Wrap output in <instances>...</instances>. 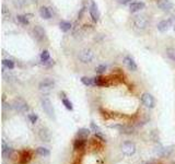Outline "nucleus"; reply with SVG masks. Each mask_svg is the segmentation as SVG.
<instances>
[{"label":"nucleus","mask_w":175,"mask_h":164,"mask_svg":"<svg viewBox=\"0 0 175 164\" xmlns=\"http://www.w3.org/2000/svg\"><path fill=\"white\" fill-rule=\"evenodd\" d=\"M149 25V20H148L146 14H137L134 16L133 22H131V28H133L134 32L137 34H142L146 32Z\"/></svg>","instance_id":"obj_1"},{"label":"nucleus","mask_w":175,"mask_h":164,"mask_svg":"<svg viewBox=\"0 0 175 164\" xmlns=\"http://www.w3.org/2000/svg\"><path fill=\"white\" fill-rule=\"evenodd\" d=\"M78 59L80 63L84 65H90L94 61L95 59V53L91 48H83L78 54Z\"/></svg>","instance_id":"obj_2"},{"label":"nucleus","mask_w":175,"mask_h":164,"mask_svg":"<svg viewBox=\"0 0 175 164\" xmlns=\"http://www.w3.org/2000/svg\"><path fill=\"white\" fill-rule=\"evenodd\" d=\"M41 105H42L43 110L45 112V114L47 115L48 117L52 118V119H55V110L54 106H53V103L47 96H44L41 100Z\"/></svg>","instance_id":"obj_3"},{"label":"nucleus","mask_w":175,"mask_h":164,"mask_svg":"<svg viewBox=\"0 0 175 164\" xmlns=\"http://www.w3.org/2000/svg\"><path fill=\"white\" fill-rule=\"evenodd\" d=\"M12 107L19 113H26L28 112L30 107H28V104L26 103V101L22 97H17L13 100V103H12Z\"/></svg>","instance_id":"obj_4"},{"label":"nucleus","mask_w":175,"mask_h":164,"mask_svg":"<svg viewBox=\"0 0 175 164\" xmlns=\"http://www.w3.org/2000/svg\"><path fill=\"white\" fill-rule=\"evenodd\" d=\"M55 87V81L50 78H46L43 81L40 82L38 84V89H40L41 92H44V93H47L50 90H53Z\"/></svg>","instance_id":"obj_5"},{"label":"nucleus","mask_w":175,"mask_h":164,"mask_svg":"<svg viewBox=\"0 0 175 164\" xmlns=\"http://www.w3.org/2000/svg\"><path fill=\"white\" fill-rule=\"evenodd\" d=\"M121 150L125 155L130 157V155L135 154L136 145H135V143L131 142V141H126V142H124L123 145H121Z\"/></svg>","instance_id":"obj_6"},{"label":"nucleus","mask_w":175,"mask_h":164,"mask_svg":"<svg viewBox=\"0 0 175 164\" xmlns=\"http://www.w3.org/2000/svg\"><path fill=\"white\" fill-rule=\"evenodd\" d=\"M141 102L146 107L153 108L156 106V100L150 93H143L141 96Z\"/></svg>","instance_id":"obj_7"},{"label":"nucleus","mask_w":175,"mask_h":164,"mask_svg":"<svg viewBox=\"0 0 175 164\" xmlns=\"http://www.w3.org/2000/svg\"><path fill=\"white\" fill-rule=\"evenodd\" d=\"M33 34H34V37L37 42H43L44 38L46 37V32L45 30L42 28L41 25H35L33 28Z\"/></svg>","instance_id":"obj_8"},{"label":"nucleus","mask_w":175,"mask_h":164,"mask_svg":"<svg viewBox=\"0 0 175 164\" xmlns=\"http://www.w3.org/2000/svg\"><path fill=\"white\" fill-rule=\"evenodd\" d=\"M32 159V153L28 150H23L20 152L18 157V163L19 164H28Z\"/></svg>","instance_id":"obj_9"},{"label":"nucleus","mask_w":175,"mask_h":164,"mask_svg":"<svg viewBox=\"0 0 175 164\" xmlns=\"http://www.w3.org/2000/svg\"><path fill=\"white\" fill-rule=\"evenodd\" d=\"M38 137L42 141H46V142H49L52 140V134H50V131L48 128L46 127H42L40 128L38 130Z\"/></svg>","instance_id":"obj_10"},{"label":"nucleus","mask_w":175,"mask_h":164,"mask_svg":"<svg viewBox=\"0 0 175 164\" xmlns=\"http://www.w3.org/2000/svg\"><path fill=\"white\" fill-rule=\"evenodd\" d=\"M90 15L91 19L93 20V22H97L100 20V11L99 8H97V5L95 3V1H91L90 5Z\"/></svg>","instance_id":"obj_11"},{"label":"nucleus","mask_w":175,"mask_h":164,"mask_svg":"<svg viewBox=\"0 0 175 164\" xmlns=\"http://www.w3.org/2000/svg\"><path fill=\"white\" fill-rule=\"evenodd\" d=\"M124 63H125L126 67H127L130 71H137L138 70L137 63H136L135 59H134L131 56H125L124 57Z\"/></svg>","instance_id":"obj_12"},{"label":"nucleus","mask_w":175,"mask_h":164,"mask_svg":"<svg viewBox=\"0 0 175 164\" xmlns=\"http://www.w3.org/2000/svg\"><path fill=\"white\" fill-rule=\"evenodd\" d=\"M158 7L164 12H170L173 9V3L170 0H159L158 1Z\"/></svg>","instance_id":"obj_13"},{"label":"nucleus","mask_w":175,"mask_h":164,"mask_svg":"<svg viewBox=\"0 0 175 164\" xmlns=\"http://www.w3.org/2000/svg\"><path fill=\"white\" fill-rule=\"evenodd\" d=\"M12 152H13L12 148L10 147L5 140H2V142H1V154H2V157L6 158V159H7V158H10L12 154Z\"/></svg>","instance_id":"obj_14"},{"label":"nucleus","mask_w":175,"mask_h":164,"mask_svg":"<svg viewBox=\"0 0 175 164\" xmlns=\"http://www.w3.org/2000/svg\"><path fill=\"white\" fill-rule=\"evenodd\" d=\"M146 5L142 1H133V2L129 5V11L131 13H136V12L140 11V10L144 9Z\"/></svg>","instance_id":"obj_15"},{"label":"nucleus","mask_w":175,"mask_h":164,"mask_svg":"<svg viewBox=\"0 0 175 164\" xmlns=\"http://www.w3.org/2000/svg\"><path fill=\"white\" fill-rule=\"evenodd\" d=\"M172 151H173V147H168V148L159 147L156 148V153L159 157H169V155L172 153Z\"/></svg>","instance_id":"obj_16"},{"label":"nucleus","mask_w":175,"mask_h":164,"mask_svg":"<svg viewBox=\"0 0 175 164\" xmlns=\"http://www.w3.org/2000/svg\"><path fill=\"white\" fill-rule=\"evenodd\" d=\"M170 26H171V20H163V21L159 22L156 28H158V30L160 31V32L164 33L170 28Z\"/></svg>","instance_id":"obj_17"},{"label":"nucleus","mask_w":175,"mask_h":164,"mask_svg":"<svg viewBox=\"0 0 175 164\" xmlns=\"http://www.w3.org/2000/svg\"><path fill=\"white\" fill-rule=\"evenodd\" d=\"M40 14L43 19L45 20H49L52 18V11H50V9L47 7H44V6L40 9Z\"/></svg>","instance_id":"obj_18"},{"label":"nucleus","mask_w":175,"mask_h":164,"mask_svg":"<svg viewBox=\"0 0 175 164\" xmlns=\"http://www.w3.org/2000/svg\"><path fill=\"white\" fill-rule=\"evenodd\" d=\"M115 128H118L121 132L126 135H131L134 132V127L131 126H128V125H123V126H113Z\"/></svg>","instance_id":"obj_19"},{"label":"nucleus","mask_w":175,"mask_h":164,"mask_svg":"<svg viewBox=\"0 0 175 164\" xmlns=\"http://www.w3.org/2000/svg\"><path fill=\"white\" fill-rule=\"evenodd\" d=\"M93 79H94V85H97V87H105V85H107V79L103 78L102 76L95 77Z\"/></svg>","instance_id":"obj_20"},{"label":"nucleus","mask_w":175,"mask_h":164,"mask_svg":"<svg viewBox=\"0 0 175 164\" xmlns=\"http://www.w3.org/2000/svg\"><path fill=\"white\" fill-rule=\"evenodd\" d=\"M89 136H90V129L88 128H81L77 132V137L80 139H87Z\"/></svg>","instance_id":"obj_21"},{"label":"nucleus","mask_w":175,"mask_h":164,"mask_svg":"<svg viewBox=\"0 0 175 164\" xmlns=\"http://www.w3.org/2000/svg\"><path fill=\"white\" fill-rule=\"evenodd\" d=\"M2 66H3V68L8 69V70H12V69H14V67H15L14 61L11 60V59H3Z\"/></svg>","instance_id":"obj_22"},{"label":"nucleus","mask_w":175,"mask_h":164,"mask_svg":"<svg viewBox=\"0 0 175 164\" xmlns=\"http://www.w3.org/2000/svg\"><path fill=\"white\" fill-rule=\"evenodd\" d=\"M40 58H41V61H42V63H44V65H45V63H47L48 60H50L49 52H48V50H43L42 54H41V56H40Z\"/></svg>","instance_id":"obj_23"},{"label":"nucleus","mask_w":175,"mask_h":164,"mask_svg":"<svg viewBox=\"0 0 175 164\" xmlns=\"http://www.w3.org/2000/svg\"><path fill=\"white\" fill-rule=\"evenodd\" d=\"M36 152H37V154L41 155V157H49V154H50L49 150L44 147L37 148V149H36Z\"/></svg>","instance_id":"obj_24"},{"label":"nucleus","mask_w":175,"mask_h":164,"mask_svg":"<svg viewBox=\"0 0 175 164\" xmlns=\"http://www.w3.org/2000/svg\"><path fill=\"white\" fill-rule=\"evenodd\" d=\"M59 28H60V30L62 31V32H68V31H70V28H71V23L70 22H68V21H62L59 23Z\"/></svg>","instance_id":"obj_25"},{"label":"nucleus","mask_w":175,"mask_h":164,"mask_svg":"<svg viewBox=\"0 0 175 164\" xmlns=\"http://www.w3.org/2000/svg\"><path fill=\"white\" fill-rule=\"evenodd\" d=\"M81 82L87 87H92L94 85V79L93 78H88V77H82L81 78Z\"/></svg>","instance_id":"obj_26"},{"label":"nucleus","mask_w":175,"mask_h":164,"mask_svg":"<svg viewBox=\"0 0 175 164\" xmlns=\"http://www.w3.org/2000/svg\"><path fill=\"white\" fill-rule=\"evenodd\" d=\"M84 145H85V140H84V139H80V138L77 139V140L75 141V143H74V148L76 149V150L82 149Z\"/></svg>","instance_id":"obj_27"},{"label":"nucleus","mask_w":175,"mask_h":164,"mask_svg":"<svg viewBox=\"0 0 175 164\" xmlns=\"http://www.w3.org/2000/svg\"><path fill=\"white\" fill-rule=\"evenodd\" d=\"M17 20L22 24V25H28V23H30V21H28V15L19 14V15L17 16Z\"/></svg>","instance_id":"obj_28"},{"label":"nucleus","mask_w":175,"mask_h":164,"mask_svg":"<svg viewBox=\"0 0 175 164\" xmlns=\"http://www.w3.org/2000/svg\"><path fill=\"white\" fill-rule=\"evenodd\" d=\"M25 3H26L25 0H13V6L17 8V9H22V8H24Z\"/></svg>","instance_id":"obj_29"},{"label":"nucleus","mask_w":175,"mask_h":164,"mask_svg":"<svg viewBox=\"0 0 175 164\" xmlns=\"http://www.w3.org/2000/svg\"><path fill=\"white\" fill-rule=\"evenodd\" d=\"M62 104L65 105V107L67 108V110H74V106H72V103H71L70 101H69L67 97H62Z\"/></svg>","instance_id":"obj_30"},{"label":"nucleus","mask_w":175,"mask_h":164,"mask_svg":"<svg viewBox=\"0 0 175 164\" xmlns=\"http://www.w3.org/2000/svg\"><path fill=\"white\" fill-rule=\"evenodd\" d=\"M166 55L171 60L175 63V48H168L166 49Z\"/></svg>","instance_id":"obj_31"},{"label":"nucleus","mask_w":175,"mask_h":164,"mask_svg":"<svg viewBox=\"0 0 175 164\" xmlns=\"http://www.w3.org/2000/svg\"><path fill=\"white\" fill-rule=\"evenodd\" d=\"M105 70H106V66L105 65H100L95 68V71H96L97 75H102V73H104Z\"/></svg>","instance_id":"obj_32"},{"label":"nucleus","mask_w":175,"mask_h":164,"mask_svg":"<svg viewBox=\"0 0 175 164\" xmlns=\"http://www.w3.org/2000/svg\"><path fill=\"white\" fill-rule=\"evenodd\" d=\"M2 75H3V79H5L6 81H8V82H12V81H13L14 76L9 75V73H6L5 71H3V72H2Z\"/></svg>","instance_id":"obj_33"},{"label":"nucleus","mask_w":175,"mask_h":164,"mask_svg":"<svg viewBox=\"0 0 175 164\" xmlns=\"http://www.w3.org/2000/svg\"><path fill=\"white\" fill-rule=\"evenodd\" d=\"M28 117V119H30V122H31L32 124H35V123L37 122V119H38L37 115H36V114H30Z\"/></svg>","instance_id":"obj_34"},{"label":"nucleus","mask_w":175,"mask_h":164,"mask_svg":"<svg viewBox=\"0 0 175 164\" xmlns=\"http://www.w3.org/2000/svg\"><path fill=\"white\" fill-rule=\"evenodd\" d=\"M91 129L94 131L95 134H97V132H101V129H100V127L97 126V125H95V123H91Z\"/></svg>","instance_id":"obj_35"},{"label":"nucleus","mask_w":175,"mask_h":164,"mask_svg":"<svg viewBox=\"0 0 175 164\" xmlns=\"http://www.w3.org/2000/svg\"><path fill=\"white\" fill-rule=\"evenodd\" d=\"M119 3H122V5H124V6H126V5H130V3L133 2L131 0H117Z\"/></svg>","instance_id":"obj_36"},{"label":"nucleus","mask_w":175,"mask_h":164,"mask_svg":"<svg viewBox=\"0 0 175 164\" xmlns=\"http://www.w3.org/2000/svg\"><path fill=\"white\" fill-rule=\"evenodd\" d=\"M83 12H84V8H82V9H81V11H80V13H79V19H81V16H82V14H83Z\"/></svg>","instance_id":"obj_37"},{"label":"nucleus","mask_w":175,"mask_h":164,"mask_svg":"<svg viewBox=\"0 0 175 164\" xmlns=\"http://www.w3.org/2000/svg\"><path fill=\"white\" fill-rule=\"evenodd\" d=\"M37 1H38V0H32V2H33V3H37Z\"/></svg>","instance_id":"obj_38"},{"label":"nucleus","mask_w":175,"mask_h":164,"mask_svg":"<svg viewBox=\"0 0 175 164\" xmlns=\"http://www.w3.org/2000/svg\"><path fill=\"white\" fill-rule=\"evenodd\" d=\"M174 30H175V26H174Z\"/></svg>","instance_id":"obj_39"},{"label":"nucleus","mask_w":175,"mask_h":164,"mask_svg":"<svg viewBox=\"0 0 175 164\" xmlns=\"http://www.w3.org/2000/svg\"><path fill=\"white\" fill-rule=\"evenodd\" d=\"M3 164H5V163H3Z\"/></svg>","instance_id":"obj_40"}]
</instances>
